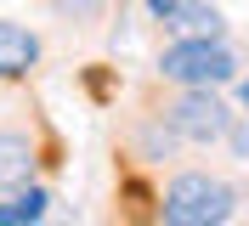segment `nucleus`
Listing matches in <instances>:
<instances>
[{
    "mask_svg": "<svg viewBox=\"0 0 249 226\" xmlns=\"http://www.w3.org/2000/svg\"><path fill=\"white\" fill-rule=\"evenodd\" d=\"M142 6H147V17H153V23H164V17L181 6V0H142Z\"/></svg>",
    "mask_w": 249,
    "mask_h": 226,
    "instance_id": "11",
    "label": "nucleus"
},
{
    "mask_svg": "<svg viewBox=\"0 0 249 226\" xmlns=\"http://www.w3.org/2000/svg\"><path fill=\"white\" fill-rule=\"evenodd\" d=\"M153 68L164 85H238V51L227 34H170Z\"/></svg>",
    "mask_w": 249,
    "mask_h": 226,
    "instance_id": "2",
    "label": "nucleus"
},
{
    "mask_svg": "<svg viewBox=\"0 0 249 226\" xmlns=\"http://www.w3.org/2000/svg\"><path fill=\"white\" fill-rule=\"evenodd\" d=\"M51 12H57L62 23H74V29H79V23H96V17L108 12V0H51Z\"/></svg>",
    "mask_w": 249,
    "mask_h": 226,
    "instance_id": "9",
    "label": "nucleus"
},
{
    "mask_svg": "<svg viewBox=\"0 0 249 226\" xmlns=\"http://www.w3.org/2000/svg\"><path fill=\"white\" fill-rule=\"evenodd\" d=\"M170 34H227V12L210 6V0H181L170 17H164Z\"/></svg>",
    "mask_w": 249,
    "mask_h": 226,
    "instance_id": "7",
    "label": "nucleus"
},
{
    "mask_svg": "<svg viewBox=\"0 0 249 226\" xmlns=\"http://www.w3.org/2000/svg\"><path fill=\"white\" fill-rule=\"evenodd\" d=\"M238 107H244V113H249V74L238 79Z\"/></svg>",
    "mask_w": 249,
    "mask_h": 226,
    "instance_id": "12",
    "label": "nucleus"
},
{
    "mask_svg": "<svg viewBox=\"0 0 249 226\" xmlns=\"http://www.w3.org/2000/svg\"><path fill=\"white\" fill-rule=\"evenodd\" d=\"M159 113L176 124V136H181L187 147H215V141H227V130L238 119L232 102L221 96V85H176V96Z\"/></svg>",
    "mask_w": 249,
    "mask_h": 226,
    "instance_id": "3",
    "label": "nucleus"
},
{
    "mask_svg": "<svg viewBox=\"0 0 249 226\" xmlns=\"http://www.w3.org/2000/svg\"><path fill=\"white\" fill-rule=\"evenodd\" d=\"M46 57V45L29 23H17V17H0V79H29Z\"/></svg>",
    "mask_w": 249,
    "mask_h": 226,
    "instance_id": "4",
    "label": "nucleus"
},
{
    "mask_svg": "<svg viewBox=\"0 0 249 226\" xmlns=\"http://www.w3.org/2000/svg\"><path fill=\"white\" fill-rule=\"evenodd\" d=\"M51 215V192L46 187H17V192H6V204H0V226H34Z\"/></svg>",
    "mask_w": 249,
    "mask_h": 226,
    "instance_id": "8",
    "label": "nucleus"
},
{
    "mask_svg": "<svg viewBox=\"0 0 249 226\" xmlns=\"http://www.w3.org/2000/svg\"><path fill=\"white\" fill-rule=\"evenodd\" d=\"M238 215V187L210 170H176L159 192V221L170 226H227Z\"/></svg>",
    "mask_w": 249,
    "mask_h": 226,
    "instance_id": "1",
    "label": "nucleus"
},
{
    "mask_svg": "<svg viewBox=\"0 0 249 226\" xmlns=\"http://www.w3.org/2000/svg\"><path fill=\"white\" fill-rule=\"evenodd\" d=\"M181 147L187 141L176 136V124L164 119V113H142V119L130 124V153H136L142 164H170Z\"/></svg>",
    "mask_w": 249,
    "mask_h": 226,
    "instance_id": "6",
    "label": "nucleus"
},
{
    "mask_svg": "<svg viewBox=\"0 0 249 226\" xmlns=\"http://www.w3.org/2000/svg\"><path fill=\"white\" fill-rule=\"evenodd\" d=\"M34 170H40V147H34L29 130H0V198L17 192V187H29Z\"/></svg>",
    "mask_w": 249,
    "mask_h": 226,
    "instance_id": "5",
    "label": "nucleus"
},
{
    "mask_svg": "<svg viewBox=\"0 0 249 226\" xmlns=\"http://www.w3.org/2000/svg\"><path fill=\"white\" fill-rule=\"evenodd\" d=\"M227 153H232L238 164H249V113L232 119V130H227Z\"/></svg>",
    "mask_w": 249,
    "mask_h": 226,
    "instance_id": "10",
    "label": "nucleus"
}]
</instances>
